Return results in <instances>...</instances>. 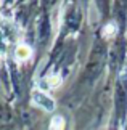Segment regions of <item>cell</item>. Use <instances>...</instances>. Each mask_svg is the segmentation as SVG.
<instances>
[{"mask_svg": "<svg viewBox=\"0 0 127 130\" xmlns=\"http://www.w3.org/2000/svg\"><path fill=\"white\" fill-rule=\"evenodd\" d=\"M45 82L50 88H57L61 85V76L60 74H50V76L45 77Z\"/></svg>", "mask_w": 127, "mask_h": 130, "instance_id": "3", "label": "cell"}, {"mask_svg": "<svg viewBox=\"0 0 127 130\" xmlns=\"http://www.w3.org/2000/svg\"><path fill=\"white\" fill-rule=\"evenodd\" d=\"M32 101H34V104H37L39 108H42L44 111L52 112L55 109V100L45 92H42V90H34L32 92Z\"/></svg>", "mask_w": 127, "mask_h": 130, "instance_id": "1", "label": "cell"}, {"mask_svg": "<svg viewBox=\"0 0 127 130\" xmlns=\"http://www.w3.org/2000/svg\"><path fill=\"white\" fill-rule=\"evenodd\" d=\"M31 55H32L31 47H29V45H24V43L18 45L16 50H15V56H16L18 61H26V59L31 58Z\"/></svg>", "mask_w": 127, "mask_h": 130, "instance_id": "2", "label": "cell"}, {"mask_svg": "<svg viewBox=\"0 0 127 130\" xmlns=\"http://www.w3.org/2000/svg\"><path fill=\"white\" fill-rule=\"evenodd\" d=\"M48 130H64V119L61 116H55L50 122V128Z\"/></svg>", "mask_w": 127, "mask_h": 130, "instance_id": "4", "label": "cell"}, {"mask_svg": "<svg viewBox=\"0 0 127 130\" xmlns=\"http://www.w3.org/2000/svg\"><path fill=\"white\" fill-rule=\"evenodd\" d=\"M114 32H116V24L114 23H109V24H106V27H105V31H103V36L105 37H109V36H113Z\"/></svg>", "mask_w": 127, "mask_h": 130, "instance_id": "5", "label": "cell"}]
</instances>
